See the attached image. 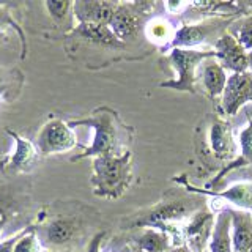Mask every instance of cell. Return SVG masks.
I'll return each mask as SVG.
<instances>
[{
    "mask_svg": "<svg viewBox=\"0 0 252 252\" xmlns=\"http://www.w3.org/2000/svg\"><path fill=\"white\" fill-rule=\"evenodd\" d=\"M5 19H6V13L0 14V27H2V22H5Z\"/></svg>",
    "mask_w": 252,
    "mask_h": 252,
    "instance_id": "cell-31",
    "label": "cell"
},
{
    "mask_svg": "<svg viewBox=\"0 0 252 252\" xmlns=\"http://www.w3.org/2000/svg\"><path fill=\"white\" fill-rule=\"evenodd\" d=\"M35 147L39 156L63 155L77 147V137L74 129L66 122L52 118L38 132Z\"/></svg>",
    "mask_w": 252,
    "mask_h": 252,
    "instance_id": "cell-5",
    "label": "cell"
},
{
    "mask_svg": "<svg viewBox=\"0 0 252 252\" xmlns=\"http://www.w3.org/2000/svg\"><path fill=\"white\" fill-rule=\"evenodd\" d=\"M3 224H5V215H3V213H0V230H2Z\"/></svg>",
    "mask_w": 252,
    "mask_h": 252,
    "instance_id": "cell-29",
    "label": "cell"
},
{
    "mask_svg": "<svg viewBox=\"0 0 252 252\" xmlns=\"http://www.w3.org/2000/svg\"><path fill=\"white\" fill-rule=\"evenodd\" d=\"M197 210L194 200L185 199H173L159 202L155 207L148 208L147 211L140 213L134 219L129 220V227H140V228H158L162 230L170 222L186 219L188 216H192V213Z\"/></svg>",
    "mask_w": 252,
    "mask_h": 252,
    "instance_id": "cell-4",
    "label": "cell"
},
{
    "mask_svg": "<svg viewBox=\"0 0 252 252\" xmlns=\"http://www.w3.org/2000/svg\"><path fill=\"white\" fill-rule=\"evenodd\" d=\"M6 134L13 137L14 150L2 162L3 167L13 172H29L36 164L38 156H39L35 144H32L30 140H27L26 137H22L21 134L14 132L11 129H6Z\"/></svg>",
    "mask_w": 252,
    "mask_h": 252,
    "instance_id": "cell-14",
    "label": "cell"
},
{
    "mask_svg": "<svg viewBox=\"0 0 252 252\" xmlns=\"http://www.w3.org/2000/svg\"><path fill=\"white\" fill-rule=\"evenodd\" d=\"M77 232H79V224L76 219L57 218L44 227L43 236L41 238L38 236V238L44 249L62 251L74 241Z\"/></svg>",
    "mask_w": 252,
    "mask_h": 252,
    "instance_id": "cell-11",
    "label": "cell"
},
{
    "mask_svg": "<svg viewBox=\"0 0 252 252\" xmlns=\"http://www.w3.org/2000/svg\"><path fill=\"white\" fill-rule=\"evenodd\" d=\"M173 181L183 186L188 192L203 194V195H210V197H219V199H224L228 203H232L235 207H238L244 211H252V183H249V181H238V183H233L228 188L222 189V191H219V189L197 188L189 183V181L185 178V175L173 178Z\"/></svg>",
    "mask_w": 252,
    "mask_h": 252,
    "instance_id": "cell-7",
    "label": "cell"
},
{
    "mask_svg": "<svg viewBox=\"0 0 252 252\" xmlns=\"http://www.w3.org/2000/svg\"><path fill=\"white\" fill-rule=\"evenodd\" d=\"M248 52L252 51V14L241 21H235L228 32Z\"/></svg>",
    "mask_w": 252,
    "mask_h": 252,
    "instance_id": "cell-22",
    "label": "cell"
},
{
    "mask_svg": "<svg viewBox=\"0 0 252 252\" xmlns=\"http://www.w3.org/2000/svg\"><path fill=\"white\" fill-rule=\"evenodd\" d=\"M208 252H233L232 244V220L230 211L220 210L215 218L211 238L208 243Z\"/></svg>",
    "mask_w": 252,
    "mask_h": 252,
    "instance_id": "cell-19",
    "label": "cell"
},
{
    "mask_svg": "<svg viewBox=\"0 0 252 252\" xmlns=\"http://www.w3.org/2000/svg\"><path fill=\"white\" fill-rule=\"evenodd\" d=\"M169 248V236L158 228H142V232L134 238L136 252H167Z\"/></svg>",
    "mask_w": 252,
    "mask_h": 252,
    "instance_id": "cell-21",
    "label": "cell"
},
{
    "mask_svg": "<svg viewBox=\"0 0 252 252\" xmlns=\"http://www.w3.org/2000/svg\"><path fill=\"white\" fill-rule=\"evenodd\" d=\"M43 251L44 248L39 243L36 227L26 228V232H24V235L14 246V252H43Z\"/></svg>",
    "mask_w": 252,
    "mask_h": 252,
    "instance_id": "cell-23",
    "label": "cell"
},
{
    "mask_svg": "<svg viewBox=\"0 0 252 252\" xmlns=\"http://www.w3.org/2000/svg\"><path fill=\"white\" fill-rule=\"evenodd\" d=\"M106 232H99L93 236L89 243V248H87V252H101V243L104 240Z\"/></svg>",
    "mask_w": 252,
    "mask_h": 252,
    "instance_id": "cell-27",
    "label": "cell"
},
{
    "mask_svg": "<svg viewBox=\"0 0 252 252\" xmlns=\"http://www.w3.org/2000/svg\"><path fill=\"white\" fill-rule=\"evenodd\" d=\"M249 68H252V51L249 52Z\"/></svg>",
    "mask_w": 252,
    "mask_h": 252,
    "instance_id": "cell-32",
    "label": "cell"
},
{
    "mask_svg": "<svg viewBox=\"0 0 252 252\" xmlns=\"http://www.w3.org/2000/svg\"><path fill=\"white\" fill-rule=\"evenodd\" d=\"M118 8V2H94L79 0L73 2V16L77 24H99L109 26Z\"/></svg>",
    "mask_w": 252,
    "mask_h": 252,
    "instance_id": "cell-12",
    "label": "cell"
},
{
    "mask_svg": "<svg viewBox=\"0 0 252 252\" xmlns=\"http://www.w3.org/2000/svg\"><path fill=\"white\" fill-rule=\"evenodd\" d=\"M44 6L55 21H65L68 14H73V2H55V0H47L44 2Z\"/></svg>",
    "mask_w": 252,
    "mask_h": 252,
    "instance_id": "cell-24",
    "label": "cell"
},
{
    "mask_svg": "<svg viewBox=\"0 0 252 252\" xmlns=\"http://www.w3.org/2000/svg\"><path fill=\"white\" fill-rule=\"evenodd\" d=\"M246 165H252V122H249L246 128H244L240 134L238 156H236L232 162L225 164V167L219 170L218 175L213 178L207 186H205V189H215V186L227 175L228 172H232L233 169L246 167Z\"/></svg>",
    "mask_w": 252,
    "mask_h": 252,
    "instance_id": "cell-18",
    "label": "cell"
},
{
    "mask_svg": "<svg viewBox=\"0 0 252 252\" xmlns=\"http://www.w3.org/2000/svg\"><path fill=\"white\" fill-rule=\"evenodd\" d=\"M215 57V51H195V49H169V62L177 73L175 79L159 84L162 89L195 93V71L202 62Z\"/></svg>",
    "mask_w": 252,
    "mask_h": 252,
    "instance_id": "cell-3",
    "label": "cell"
},
{
    "mask_svg": "<svg viewBox=\"0 0 252 252\" xmlns=\"http://www.w3.org/2000/svg\"><path fill=\"white\" fill-rule=\"evenodd\" d=\"M43 252H71V251H66V249H62V251H52V249H44Z\"/></svg>",
    "mask_w": 252,
    "mask_h": 252,
    "instance_id": "cell-30",
    "label": "cell"
},
{
    "mask_svg": "<svg viewBox=\"0 0 252 252\" xmlns=\"http://www.w3.org/2000/svg\"><path fill=\"white\" fill-rule=\"evenodd\" d=\"M68 125L71 128H74V126H89V128L94 129L92 144L89 147H84L82 153L71 158V162L82 161L85 158L122 155V136L123 132L128 131V128L122 123L118 114L110 107H98L89 117L81 118V120H69Z\"/></svg>",
    "mask_w": 252,
    "mask_h": 252,
    "instance_id": "cell-1",
    "label": "cell"
},
{
    "mask_svg": "<svg viewBox=\"0 0 252 252\" xmlns=\"http://www.w3.org/2000/svg\"><path fill=\"white\" fill-rule=\"evenodd\" d=\"M230 21L211 19L202 24H188L181 26L175 35L172 36V41L167 44L169 49H192L194 46L202 44L210 35H215L216 32Z\"/></svg>",
    "mask_w": 252,
    "mask_h": 252,
    "instance_id": "cell-9",
    "label": "cell"
},
{
    "mask_svg": "<svg viewBox=\"0 0 252 252\" xmlns=\"http://www.w3.org/2000/svg\"><path fill=\"white\" fill-rule=\"evenodd\" d=\"M215 57L224 69L243 73L249 69V52L230 33L220 35L215 43Z\"/></svg>",
    "mask_w": 252,
    "mask_h": 252,
    "instance_id": "cell-8",
    "label": "cell"
},
{
    "mask_svg": "<svg viewBox=\"0 0 252 252\" xmlns=\"http://www.w3.org/2000/svg\"><path fill=\"white\" fill-rule=\"evenodd\" d=\"M24 232H26V230H24ZM24 232H19V233H16V235L10 236V238H6V240H2V241H0V252H14L16 243L19 241V238L24 235Z\"/></svg>",
    "mask_w": 252,
    "mask_h": 252,
    "instance_id": "cell-26",
    "label": "cell"
},
{
    "mask_svg": "<svg viewBox=\"0 0 252 252\" xmlns=\"http://www.w3.org/2000/svg\"><path fill=\"white\" fill-rule=\"evenodd\" d=\"M249 101H252V71L232 73L220 94V110L232 117Z\"/></svg>",
    "mask_w": 252,
    "mask_h": 252,
    "instance_id": "cell-6",
    "label": "cell"
},
{
    "mask_svg": "<svg viewBox=\"0 0 252 252\" xmlns=\"http://www.w3.org/2000/svg\"><path fill=\"white\" fill-rule=\"evenodd\" d=\"M199 69H200V81L205 87V90H207L208 96L211 99L220 96L225 89L228 76L225 73V69L220 66V63L216 60V57H210L207 60H203Z\"/></svg>",
    "mask_w": 252,
    "mask_h": 252,
    "instance_id": "cell-16",
    "label": "cell"
},
{
    "mask_svg": "<svg viewBox=\"0 0 252 252\" xmlns=\"http://www.w3.org/2000/svg\"><path fill=\"white\" fill-rule=\"evenodd\" d=\"M140 5L142 3H118L109 27L122 43L137 35L140 29Z\"/></svg>",
    "mask_w": 252,
    "mask_h": 252,
    "instance_id": "cell-15",
    "label": "cell"
},
{
    "mask_svg": "<svg viewBox=\"0 0 252 252\" xmlns=\"http://www.w3.org/2000/svg\"><path fill=\"white\" fill-rule=\"evenodd\" d=\"M232 220L233 252H246L252 246V215L244 210H228Z\"/></svg>",
    "mask_w": 252,
    "mask_h": 252,
    "instance_id": "cell-17",
    "label": "cell"
},
{
    "mask_svg": "<svg viewBox=\"0 0 252 252\" xmlns=\"http://www.w3.org/2000/svg\"><path fill=\"white\" fill-rule=\"evenodd\" d=\"M132 178V153L129 150H125L122 155L93 158L90 185L96 197L107 200L120 199L129 189Z\"/></svg>",
    "mask_w": 252,
    "mask_h": 252,
    "instance_id": "cell-2",
    "label": "cell"
},
{
    "mask_svg": "<svg viewBox=\"0 0 252 252\" xmlns=\"http://www.w3.org/2000/svg\"><path fill=\"white\" fill-rule=\"evenodd\" d=\"M147 35L150 36V39H169V30H167V26L159 21V19H156V21H152L148 24V27H147Z\"/></svg>",
    "mask_w": 252,
    "mask_h": 252,
    "instance_id": "cell-25",
    "label": "cell"
},
{
    "mask_svg": "<svg viewBox=\"0 0 252 252\" xmlns=\"http://www.w3.org/2000/svg\"><path fill=\"white\" fill-rule=\"evenodd\" d=\"M71 33L77 35L79 38L87 39V41L101 44V46H122L123 43L118 39L109 26H99V24H77V26L71 30Z\"/></svg>",
    "mask_w": 252,
    "mask_h": 252,
    "instance_id": "cell-20",
    "label": "cell"
},
{
    "mask_svg": "<svg viewBox=\"0 0 252 252\" xmlns=\"http://www.w3.org/2000/svg\"><path fill=\"white\" fill-rule=\"evenodd\" d=\"M167 252H191L186 246H178V248H173V249H169Z\"/></svg>",
    "mask_w": 252,
    "mask_h": 252,
    "instance_id": "cell-28",
    "label": "cell"
},
{
    "mask_svg": "<svg viewBox=\"0 0 252 252\" xmlns=\"http://www.w3.org/2000/svg\"><path fill=\"white\" fill-rule=\"evenodd\" d=\"M213 225H215V216H213V213L210 210L195 211L191 220L185 227L186 248L191 252L208 251Z\"/></svg>",
    "mask_w": 252,
    "mask_h": 252,
    "instance_id": "cell-10",
    "label": "cell"
},
{
    "mask_svg": "<svg viewBox=\"0 0 252 252\" xmlns=\"http://www.w3.org/2000/svg\"><path fill=\"white\" fill-rule=\"evenodd\" d=\"M208 145L211 155L216 159L224 162H232L236 153V144L233 139L232 126L222 120L213 122L208 131Z\"/></svg>",
    "mask_w": 252,
    "mask_h": 252,
    "instance_id": "cell-13",
    "label": "cell"
}]
</instances>
